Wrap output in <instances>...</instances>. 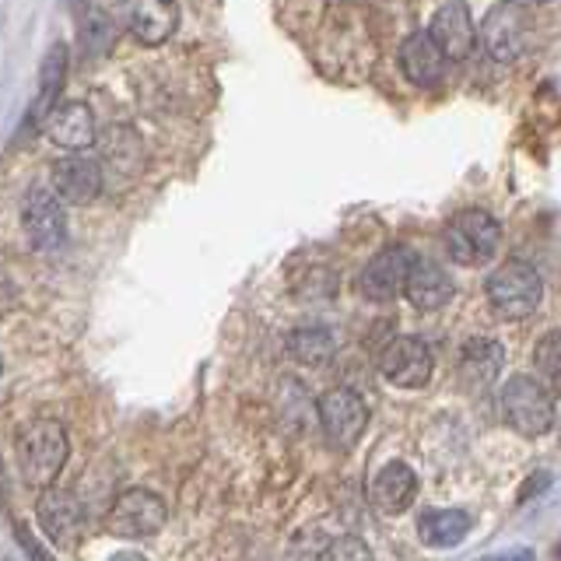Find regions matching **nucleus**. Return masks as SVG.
Returning <instances> with one entry per match:
<instances>
[{"instance_id":"ddd939ff","label":"nucleus","mask_w":561,"mask_h":561,"mask_svg":"<svg viewBox=\"0 0 561 561\" xmlns=\"http://www.w3.org/2000/svg\"><path fill=\"white\" fill-rule=\"evenodd\" d=\"M105 186V172L95 158L67 154L53 165V193L64 204H92Z\"/></svg>"},{"instance_id":"f3484780","label":"nucleus","mask_w":561,"mask_h":561,"mask_svg":"<svg viewBox=\"0 0 561 561\" xmlns=\"http://www.w3.org/2000/svg\"><path fill=\"white\" fill-rule=\"evenodd\" d=\"M428 32H432V39L443 46L446 60H467L473 46H478V28H473V18L463 0H449V4L438 8Z\"/></svg>"},{"instance_id":"f03ea898","label":"nucleus","mask_w":561,"mask_h":561,"mask_svg":"<svg viewBox=\"0 0 561 561\" xmlns=\"http://www.w3.org/2000/svg\"><path fill=\"white\" fill-rule=\"evenodd\" d=\"M543 280L540 271L526 260H508L488 277V302L499 320H526L540 309Z\"/></svg>"},{"instance_id":"5701e85b","label":"nucleus","mask_w":561,"mask_h":561,"mask_svg":"<svg viewBox=\"0 0 561 561\" xmlns=\"http://www.w3.org/2000/svg\"><path fill=\"white\" fill-rule=\"evenodd\" d=\"M113 46V22L110 14L99 8H88L81 14V28H78V49L81 60H99L105 57V49Z\"/></svg>"},{"instance_id":"a211bd4d","label":"nucleus","mask_w":561,"mask_h":561,"mask_svg":"<svg viewBox=\"0 0 561 561\" xmlns=\"http://www.w3.org/2000/svg\"><path fill=\"white\" fill-rule=\"evenodd\" d=\"M417 499V478L408 463L390 460L386 463L373 484H368V502H373L382 516H400L403 508H411V502Z\"/></svg>"},{"instance_id":"423d86ee","label":"nucleus","mask_w":561,"mask_h":561,"mask_svg":"<svg viewBox=\"0 0 561 561\" xmlns=\"http://www.w3.org/2000/svg\"><path fill=\"white\" fill-rule=\"evenodd\" d=\"M316 411H320V425L327 432V438L337 449H355L365 435V425H368V403L362 400L358 390H351V386H333L320 397L316 403Z\"/></svg>"},{"instance_id":"4468645a","label":"nucleus","mask_w":561,"mask_h":561,"mask_svg":"<svg viewBox=\"0 0 561 561\" xmlns=\"http://www.w3.org/2000/svg\"><path fill=\"white\" fill-rule=\"evenodd\" d=\"M400 70L417 88H435L446 78V53L428 28H417L400 43Z\"/></svg>"},{"instance_id":"1a4fd4ad","label":"nucleus","mask_w":561,"mask_h":561,"mask_svg":"<svg viewBox=\"0 0 561 561\" xmlns=\"http://www.w3.org/2000/svg\"><path fill=\"white\" fill-rule=\"evenodd\" d=\"M169 508L165 502L148 488H130L113 502L110 508V530L123 540H140V537H154L165 526Z\"/></svg>"},{"instance_id":"393cba45","label":"nucleus","mask_w":561,"mask_h":561,"mask_svg":"<svg viewBox=\"0 0 561 561\" xmlns=\"http://www.w3.org/2000/svg\"><path fill=\"white\" fill-rule=\"evenodd\" d=\"M320 561H376V558H373V551L365 548V540H358V537H341V540L330 543Z\"/></svg>"},{"instance_id":"9d476101","label":"nucleus","mask_w":561,"mask_h":561,"mask_svg":"<svg viewBox=\"0 0 561 561\" xmlns=\"http://www.w3.org/2000/svg\"><path fill=\"white\" fill-rule=\"evenodd\" d=\"M379 373L397 390H421L432 382L435 355L421 337H393L379 358Z\"/></svg>"},{"instance_id":"c756f323","label":"nucleus","mask_w":561,"mask_h":561,"mask_svg":"<svg viewBox=\"0 0 561 561\" xmlns=\"http://www.w3.org/2000/svg\"><path fill=\"white\" fill-rule=\"evenodd\" d=\"M558 558H561V548H558Z\"/></svg>"},{"instance_id":"f8f14e48","label":"nucleus","mask_w":561,"mask_h":561,"mask_svg":"<svg viewBox=\"0 0 561 561\" xmlns=\"http://www.w3.org/2000/svg\"><path fill=\"white\" fill-rule=\"evenodd\" d=\"M123 22L145 46H162L180 28V4L175 0H123Z\"/></svg>"},{"instance_id":"aec40b11","label":"nucleus","mask_w":561,"mask_h":561,"mask_svg":"<svg viewBox=\"0 0 561 561\" xmlns=\"http://www.w3.org/2000/svg\"><path fill=\"white\" fill-rule=\"evenodd\" d=\"M473 530V516L463 508H428L425 516L417 519V537L428 548H456L463 543Z\"/></svg>"},{"instance_id":"0eeeda50","label":"nucleus","mask_w":561,"mask_h":561,"mask_svg":"<svg viewBox=\"0 0 561 561\" xmlns=\"http://www.w3.org/2000/svg\"><path fill=\"white\" fill-rule=\"evenodd\" d=\"M22 228L32 242L35 253L43 256H57L67 242V215H64V201L46 186L28 190L25 207H22Z\"/></svg>"},{"instance_id":"6e6552de","label":"nucleus","mask_w":561,"mask_h":561,"mask_svg":"<svg viewBox=\"0 0 561 561\" xmlns=\"http://www.w3.org/2000/svg\"><path fill=\"white\" fill-rule=\"evenodd\" d=\"M67 70H70V49H67V43H53L46 49L43 64H39V88H35V99L25 110L22 127H18V140L39 134L46 127L49 113L60 105V92H64V84H67Z\"/></svg>"},{"instance_id":"c85d7f7f","label":"nucleus","mask_w":561,"mask_h":561,"mask_svg":"<svg viewBox=\"0 0 561 561\" xmlns=\"http://www.w3.org/2000/svg\"><path fill=\"white\" fill-rule=\"evenodd\" d=\"M0 373H4V362H0Z\"/></svg>"},{"instance_id":"4be33fe9","label":"nucleus","mask_w":561,"mask_h":561,"mask_svg":"<svg viewBox=\"0 0 561 561\" xmlns=\"http://www.w3.org/2000/svg\"><path fill=\"white\" fill-rule=\"evenodd\" d=\"M333 351H337V344H333V333L323 330V327H302L295 330L288 337V355L295 362H302L309 368H320L333 358Z\"/></svg>"},{"instance_id":"412c9836","label":"nucleus","mask_w":561,"mask_h":561,"mask_svg":"<svg viewBox=\"0 0 561 561\" xmlns=\"http://www.w3.org/2000/svg\"><path fill=\"white\" fill-rule=\"evenodd\" d=\"M502 344L491 337H470L460 347V373L467 382L473 386H488L495 382V376L502 373Z\"/></svg>"},{"instance_id":"6ab92c4d","label":"nucleus","mask_w":561,"mask_h":561,"mask_svg":"<svg viewBox=\"0 0 561 561\" xmlns=\"http://www.w3.org/2000/svg\"><path fill=\"white\" fill-rule=\"evenodd\" d=\"M403 295H408V302L414 309L435 312V309H443L449 298H453V277H449V271L443 267V263H435V260H414Z\"/></svg>"},{"instance_id":"7ed1b4c3","label":"nucleus","mask_w":561,"mask_h":561,"mask_svg":"<svg viewBox=\"0 0 561 561\" xmlns=\"http://www.w3.org/2000/svg\"><path fill=\"white\" fill-rule=\"evenodd\" d=\"M499 408L505 425L526 438H537L554 425V400L548 393V386L534 376L508 379L499 393Z\"/></svg>"},{"instance_id":"a878e982","label":"nucleus","mask_w":561,"mask_h":561,"mask_svg":"<svg viewBox=\"0 0 561 561\" xmlns=\"http://www.w3.org/2000/svg\"><path fill=\"white\" fill-rule=\"evenodd\" d=\"M14 540H18V548L25 551V558H28V561H57V558H53V554L43 548L39 540H35V537L25 530V526H14Z\"/></svg>"},{"instance_id":"dca6fc26","label":"nucleus","mask_w":561,"mask_h":561,"mask_svg":"<svg viewBox=\"0 0 561 561\" xmlns=\"http://www.w3.org/2000/svg\"><path fill=\"white\" fill-rule=\"evenodd\" d=\"M35 516H39L43 534L53 543H75L81 526H84V508L75 499V491L64 488H49L39 495V505H35Z\"/></svg>"},{"instance_id":"2eb2a0df","label":"nucleus","mask_w":561,"mask_h":561,"mask_svg":"<svg viewBox=\"0 0 561 561\" xmlns=\"http://www.w3.org/2000/svg\"><path fill=\"white\" fill-rule=\"evenodd\" d=\"M43 134L49 137V145H57L70 154H81L84 148L95 145V113L84 102H60L49 113Z\"/></svg>"},{"instance_id":"cd10ccee","label":"nucleus","mask_w":561,"mask_h":561,"mask_svg":"<svg viewBox=\"0 0 561 561\" xmlns=\"http://www.w3.org/2000/svg\"><path fill=\"white\" fill-rule=\"evenodd\" d=\"M495 561H534V554L530 551H513V554H502Z\"/></svg>"},{"instance_id":"bb28decb","label":"nucleus","mask_w":561,"mask_h":561,"mask_svg":"<svg viewBox=\"0 0 561 561\" xmlns=\"http://www.w3.org/2000/svg\"><path fill=\"white\" fill-rule=\"evenodd\" d=\"M105 561H148L140 551H116L113 558H105Z\"/></svg>"},{"instance_id":"f257e3e1","label":"nucleus","mask_w":561,"mask_h":561,"mask_svg":"<svg viewBox=\"0 0 561 561\" xmlns=\"http://www.w3.org/2000/svg\"><path fill=\"white\" fill-rule=\"evenodd\" d=\"M14 456H18V470H22V481L35 491H49L57 488L60 470L67 467L70 456V438L64 432L60 421H32L14 438Z\"/></svg>"},{"instance_id":"20e7f679","label":"nucleus","mask_w":561,"mask_h":561,"mask_svg":"<svg viewBox=\"0 0 561 561\" xmlns=\"http://www.w3.org/2000/svg\"><path fill=\"white\" fill-rule=\"evenodd\" d=\"M446 250L456 263H463V267H481L491 256L499 253L502 245V225L495 221V215H488V210H460L449 225H446Z\"/></svg>"},{"instance_id":"9b49d317","label":"nucleus","mask_w":561,"mask_h":561,"mask_svg":"<svg viewBox=\"0 0 561 561\" xmlns=\"http://www.w3.org/2000/svg\"><path fill=\"white\" fill-rule=\"evenodd\" d=\"M414 260L417 256H414L411 245H386L382 253H376L362 267L358 291L368 298V302H393V298L408 288Z\"/></svg>"},{"instance_id":"b1692460","label":"nucleus","mask_w":561,"mask_h":561,"mask_svg":"<svg viewBox=\"0 0 561 561\" xmlns=\"http://www.w3.org/2000/svg\"><path fill=\"white\" fill-rule=\"evenodd\" d=\"M534 365H537V373H540V382L561 393V327L558 330H548L537 341Z\"/></svg>"},{"instance_id":"39448f33","label":"nucleus","mask_w":561,"mask_h":561,"mask_svg":"<svg viewBox=\"0 0 561 561\" xmlns=\"http://www.w3.org/2000/svg\"><path fill=\"white\" fill-rule=\"evenodd\" d=\"M530 28L534 22L523 0H499V4L484 14L478 39L488 49V57H495L499 64H516L523 53L530 49Z\"/></svg>"},{"instance_id":"7c9ffc66","label":"nucleus","mask_w":561,"mask_h":561,"mask_svg":"<svg viewBox=\"0 0 561 561\" xmlns=\"http://www.w3.org/2000/svg\"><path fill=\"white\" fill-rule=\"evenodd\" d=\"M488 561H495V558H488Z\"/></svg>"}]
</instances>
